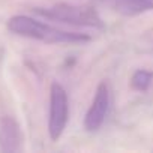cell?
I'll return each mask as SVG.
<instances>
[{
	"label": "cell",
	"instance_id": "1",
	"mask_svg": "<svg viewBox=\"0 0 153 153\" xmlns=\"http://www.w3.org/2000/svg\"><path fill=\"white\" fill-rule=\"evenodd\" d=\"M8 29L14 35L36 39L45 44H84L92 41V38L86 33L60 30L50 24L33 20L27 15H15L9 18Z\"/></svg>",
	"mask_w": 153,
	"mask_h": 153
},
{
	"label": "cell",
	"instance_id": "2",
	"mask_svg": "<svg viewBox=\"0 0 153 153\" xmlns=\"http://www.w3.org/2000/svg\"><path fill=\"white\" fill-rule=\"evenodd\" d=\"M33 11L41 17L66 23V24H72V26L93 27V29H101V30L105 29V24L101 20L99 14L92 6L59 3L51 8H35Z\"/></svg>",
	"mask_w": 153,
	"mask_h": 153
},
{
	"label": "cell",
	"instance_id": "3",
	"mask_svg": "<svg viewBox=\"0 0 153 153\" xmlns=\"http://www.w3.org/2000/svg\"><path fill=\"white\" fill-rule=\"evenodd\" d=\"M69 119V102L66 90L59 84L53 83L50 89V116H48V134L53 141H57L68 125Z\"/></svg>",
	"mask_w": 153,
	"mask_h": 153
},
{
	"label": "cell",
	"instance_id": "4",
	"mask_svg": "<svg viewBox=\"0 0 153 153\" xmlns=\"http://www.w3.org/2000/svg\"><path fill=\"white\" fill-rule=\"evenodd\" d=\"M110 108V90L105 81L99 83L92 105L89 107L84 117V129L87 132H96L105 122Z\"/></svg>",
	"mask_w": 153,
	"mask_h": 153
},
{
	"label": "cell",
	"instance_id": "5",
	"mask_svg": "<svg viewBox=\"0 0 153 153\" xmlns=\"http://www.w3.org/2000/svg\"><path fill=\"white\" fill-rule=\"evenodd\" d=\"M23 144V132L18 122L11 116L0 117V150L5 153L20 152Z\"/></svg>",
	"mask_w": 153,
	"mask_h": 153
},
{
	"label": "cell",
	"instance_id": "6",
	"mask_svg": "<svg viewBox=\"0 0 153 153\" xmlns=\"http://www.w3.org/2000/svg\"><path fill=\"white\" fill-rule=\"evenodd\" d=\"M110 3L125 15H138L153 9V2L149 0H110Z\"/></svg>",
	"mask_w": 153,
	"mask_h": 153
},
{
	"label": "cell",
	"instance_id": "7",
	"mask_svg": "<svg viewBox=\"0 0 153 153\" xmlns=\"http://www.w3.org/2000/svg\"><path fill=\"white\" fill-rule=\"evenodd\" d=\"M153 83V72L147 69H138L131 76V87L137 92H146Z\"/></svg>",
	"mask_w": 153,
	"mask_h": 153
},
{
	"label": "cell",
	"instance_id": "8",
	"mask_svg": "<svg viewBox=\"0 0 153 153\" xmlns=\"http://www.w3.org/2000/svg\"><path fill=\"white\" fill-rule=\"evenodd\" d=\"M149 2H153V0H149Z\"/></svg>",
	"mask_w": 153,
	"mask_h": 153
}]
</instances>
